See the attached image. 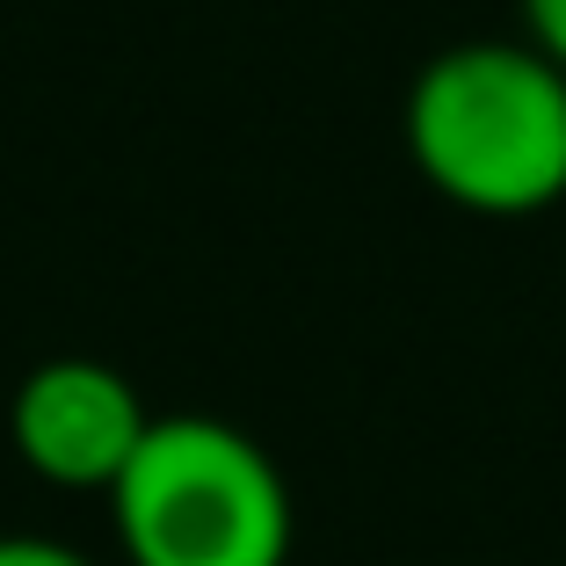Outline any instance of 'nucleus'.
Segmentation results:
<instances>
[{"mask_svg":"<svg viewBox=\"0 0 566 566\" xmlns=\"http://www.w3.org/2000/svg\"><path fill=\"white\" fill-rule=\"evenodd\" d=\"M153 415L138 400V385L102 356H51L15 385L8 407V436L15 458L36 480L66 486V494H109L124 465L138 458Z\"/></svg>","mask_w":566,"mask_h":566,"instance_id":"obj_3","label":"nucleus"},{"mask_svg":"<svg viewBox=\"0 0 566 566\" xmlns=\"http://www.w3.org/2000/svg\"><path fill=\"white\" fill-rule=\"evenodd\" d=\"M0 566H95L66 537H36V531H0Z\"/></svg>","mask_w":566,"mask_h":566,"instance_id":"obj_4","label":"nucleus"},{"mask_svg":"<svg viewBox=\"0 0 566 566\" xmlns=\"http://www.w3.org/2000/svg\"><path fill=\"white\" fill-rule=\"evenodd\" d=\"M109 523L124 566H291L298 537L283 465L218 415H153Z\"/></svg>","mask_w":566,"mask_h":566,"instance_id":"obj_2","label":"nucleus"},{"mask_svg":"<svg viewBox=\"0 0 566 566\" xmlns=\"http://www.w3.org/2000/svg\"><path fill=\"white\" fill-rule=\"evenodd\" d=\"M523 22H531V44L552 66H566V0H523Z\"/></svg>","mask_w":566,"mask_h":566,"instance_id":"obj_5","label":"nucleus"},{"mask_svg":"<svg viewBox=\"0 0 566 566\" xmlns=\"http://www.w3.org/2000/svg\"><path fill=\"white\" fill-rule=\"evenodd\" d=\"M407 153L450 203L486 218H531L566 197V66L537 44L436 51L407 87Z\"/></svg>","mask_w":566,"mask_h":566,"instance_id":"obj_1","label":"nucleus"}]
</instances>
